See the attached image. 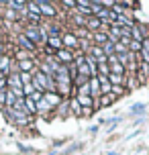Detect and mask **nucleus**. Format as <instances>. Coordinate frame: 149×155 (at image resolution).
Segmentation results:
<instances>
[{"mask_svg": "<svg viewBox=\"0 0 149 155\" xmlns=\"http://www.w3.org/2000/svg\"><path fill=\"white\" fill-rule=\"evenodd\" d=\"M47 47L49 49H55V51H59V49H63V41L61 37H47Z\"/></svg>", "mask_w": 149, "mask_h": 155, "instance_id": "11", "label": "nucleus"}, {"mask_svg": "<svg viewBox=\"0 0 149 155\" xmlns=\"http://www.w3.org/2000/svg\"><path fill=\"white\" fill-rule=\"evenodd\" d=\"M112 100H114V94H106V96H100V104H102V106H108Z\"/></svg>", "mask_w": 149, "mask_h": 155, "instance_id": "22", "label": "nucleus"}, {"mask_svg": "<svg viewBox=\"0 0 149 155\" xmlns=\"http://www.w3.org/2000/svg\"><path fill=\"white\" fill-rule=\"evenodd\" d=\"M70 106H71V110H74V114H78V116H80V114H84V110H82V106L78 104V100H76V98L70 102Z\"/></svg>", "mask_w": 149, "mask_h": 155, "instance_id": "20", "label": "nucleus"}, {"mask_svg": "<svg viewBox=\"0 0 149 155\" xmlns=\"http://www.w3.org/2000/svg\"><path fill=\"white\" fill-rule=\"evenodd\" d=\"M16 68L21 70V74H31V71L35 70V61H33V59H25V61H18Z\"/></svg>", "mask_w": 149, "mask_h": 155, "instance_id": "9", "label": "nucleus"}, {"mask_svg": "<svg viewBox=\"0 0 149 155\" xmlns=\"http://www.w3.org/2000/svg\"><path fill=\"white\" fill-rule=\"evenodd\" d=\"M16 41H18V45L23 47L25 51H31V53H33V51H35V45H33L31 41H29V39L25 37L23 33H21V35H18V37H16Z\"/></svg>", "mask_w": 149, "mask_h": 155, "instance_id": "12", "label": "nucleus"}, {"mask_svg": "<svg viewBox=\"0 0 149 155\" xmlns=\"http://www.w3.org/2000/svg\"><path fill=\"white\" fill-rule=\"evenodd\" d=\"M129 49H131V51H143V43L131 41V43H129Z\"/></svg>", "mask_w": 149, "mask_h": 155, "instance_id": "23", "label": "nucleus"}, {"mask_svg": "<svg viewBox=\"0 0 149 155\" xmlns=\"http://www.w3.org/2000/svg\"><path fill=\"white\" fill-rule=\"evenodd\" d=\"M88 84H90V96H102L100 94V80L98 78H90Z\"/></svg>", "mask_w": 149, "mask_h": 155, "instance_id": "10", "label": "nucleus"}, {"mask_svg": "<svg viewBox=\"0 0 149 155\" xmlns=\"http://www.w3.org/2000/svg\"><path fill=\"white\" fill-rule=\"evenodd\" d=\"M43 100L53 108V106H59V104H61V96H59L57 92H45L43 94Z\"/></svg>", "mask_w": 149, "mask_h": 155, "instance_id": "5", "label": "nucleus"}, {"mask_svg": "<svg viewBox=\"0 0 149 155\" xmlns=\"http://www.w3.org/2000/svg\"><path fill=\"white\" fill-rule=\"evenodd\" d=\"M4 16L12 21V18H16V16H18V12H16V10H10V8H6V12H4Z\"/></svg>", "mask_w": 149, "mask_h": 155, "instance_id": "25", "label": "nucleus"}, {"mask_svg": "<svg viewBox=\"0 0 149 155\" xmlns=\"http://www.w3.org/2000/svg\"><path fill=\"white\" fill-rule=\"evenodd\" d=\"M0 55H4V45L0 43Z\"/></svg>", "mask_w": 149, "mask_h": 155, "instance_id": "29", "label": "nucleus"}, {"mask_svg": "<svg viewBox=\"0 0 149 155\" xmlns=\"http://www.w3.org/2000/svg\"><path fill=\"white\" fill-rule=\"evenodd\" d=\"M76 37H90V35H88L86 29H78V31H76Z\"/></svg>", "mask_w": 149, "mask_h": 155, "instance_id": "26", "label": "nucleus"}, {"mask_svg": "<svg viewBox=\"0 0 149 155\" xmlns=\"http://www.w3.org/2000/svg\"><path fill=\"white\" fill-rule=\"evenodd\" d=\"M55 57H57V61L61 63V65L74 63V55H71V51H68V49H59V51L55 53Z\"/></svg>", "mask_w": 149, "mask_h": 155, "instance_id": "3", "label": "nucleus"}, {"mask_svg": "<svg viewBox=\"0 0 149 155\" xmlns=\"http://www.w3.org/2000/svg\"><path fill=\"white\" fill-rule=\"evenodd\" d=\"M0 43H2V35H0Z\"/></svg>", "mask_w": 149, "mask_h": 155, "instance_id": "30", "label": "nucleus"}, {"mask_svg": "<svg viewBox=\"0 0 149 155\" xmlns=\"http://www.w3.org/2000/svg\"><path fill=\"white\" fill-rule=\"evenodd\" d=\"M143 49L149 53V39H145V41H143Z\"/></svg>", "mask_w": 149, "mask_h": 155, "instance_id": "28", "label": "nucleus"}, {"mask_svg": "<svg viewBox=\"0 0 149 155\" xmlns=\"http://www.w3.org/2000/svg\"><path fill=\"white\" fill-rule=\"evenodd\" d=\"M21 76V82H23V86L25 84H31L33 82V74H18Z\"/></svg>", "mask_w": 149, "mask_h": 155, "instance_id": "24", "label": "nucleus"}, {"mask_svg": "<svg viewBox=\"0 0 149 155\" xmlns=\"http://www.w3.org/2000/svg\"><path fill=\"white\" fill-rule=\"evenodd\" d=\"M108 82H110V86H118V84H123V82H125V76H114V74H110Z\"/></svg>", "mask_w": 149, "mask_h": 155, "instance_id": "18", "label": "nucleus"}, {"mask_svg": "<svg viewBox=\"0 0 149 155\" xmlns=\"http://www.w3.org/2000/svg\"><path fill=\"white\" fill-rule=\"evenodd\" d=\"M100 21L98 18H88V23H86V27L88 29H92V31H96V29H100Z\"/></svg>", "mask_w": 149, "mask_h": 155, "instance_id": "19", "label": "nucleus"}, {"mask_svg": "<svg viewBox=\"0 0 149 155\" xmlns=\"http://www.w3.org/2000/svg\"><path fill=\"white\" fill-rule=\"evenodd\" d=\"M110 94H114V96H117V94H123V88H121V86H112Z\"/></svg>", "mask_w": 149, "mask_h": 155, "instance_id": "27", "label": "nucleus"}, {"mask_svg": "<svg viewBox=\"0 0 149 155\" xmlns=\"http://www.w3.org/2000/svg\"><path fill=\"white\" fill-rule=\"evenodd\" d=\"M15 102H16V96L10 90H6V100H4V108H12L15 106Z\"/></svg>", "mask_w": 149, "mask_h": 155, "instance_id": "14", "label": "nucleus"}, {"mask_svg": "<svg viewBox=\"0 0 149 155\" xmlns=\"http://www.w3.org/2000/svg\"><path fill=\"white\" fill-rule=\"evenodd\" d=\"M94 41H96V43H100V45H106V43H108V33H96Z\"/></svg>", "mask_w": 149, "mask_h": 155, "instance_id": "16", "label": "nucleus"}, {"mask_svg": "<svg viewBox=\"0 0 149 155\" xmlns=\"http://www.w3.org/2000/svg\"><path fill=\"white\" fill-rule=\"evenodd\" d=\"M49 110H51V106H49V104H47L45 100L37 102V112H39V114H47Z\"/></svg>", "mask_w": 149, "mask_h": 155, "instance_id": "15", "label": "nucleus"}, {"mask_svg": "<svg viewBox=\"0 0 149 155\" xmlns=\"http://www.w3.org/2000/svg\"><path fill=\"white\" fill-rule=\"evenodd\" d=\"M61 41H63V49H68V51H71V49H76V47L80 45L78 37H76L74 33H68V35H63Z\"/></svg>", "mask_w": 149, "mask_h": 155, "instance_id": "2", "label": "nucleus"}, {"mask_svg": "<svg viewBox=\"0 0 149 155\" xmlns=\"http://www.w3.org/2000/svg\"><path fill=\"white\" fill-rule=\"evenodd\" d=\"M23 35L27 39H29V41H31L33 45H35V43H41V33H39V25H27V27H25L23 29Z\"/></svg>", "mask_w": 149, "mask_h": 155, "instance_id": "1", "label": "nucleus"}, {"mask_svg": "<svg viewBox=\"0 0 149 155\" xmlns=\"http://www.w3.org/2000/svg\"><path fill=\"white\" fill-rule=\"evenodd\" d=\"M76 100H78V104L84 108V114H90V108H92V96H76Z\"/></svg>", "mask_w": 149, "mask_h": 155, "instance_id": "7", "label": "nucleus"}, {"mask_svg": "<svg viewBox=\"0 0 149 155\" xmlns=\"http://www.w3.org/2000/svg\"><path fill=\"white\" fill-rule=\"evenodd\" d=\"M137 112H139V114H143V112H145V104H143V102H139V104H133V106H131V114H137Z\"/></svg>", "mask_w": 149, "mask_h": 155, "instance_id": "21", "label": "nucleus"}, {"mask_svg": "<svg viewBox=\"0 0 149 155\" xmlns=\"http://www.w3.org/2000/svg\"><path fill=\"white\" fill-rule=\"evenodd\" d=\"M131 35L135 37V41H137V43H143V35H141V29H139L137 25H133V29H131Z\"/></svg>", "mask_w": 149, "mask_h": 155, "instance_id": "17", "label": "nucleus"}, {"mask_svg": "<svg viewBox=\"0 0 149 155\" xmlns=\"http://www.w3.org/2000/svg\"><path fill=\"white\" fill-rule=\"evenodd\" d=\"M6 84H8V90H23V82H21L18 74H10L6 78Z\"/></svg>", "mask_w": 149, "mask_h": 155, "instance_id": "4", "label": "nucleus"}, {"mask_svg": "<svg viewBox=\"0 0 149 155\" xmlns=\"http://www.w3.org/2000/svg\"><path fill=\"white\" fill-rule=\"evenodd\" d=\"M25 114H27V116L37 114V104H35L31 98H25Z\"/></svg>", "mask_w": 149, "mask_h": 155, "instance_id": "13", "label": "nucleus"}, {"mask_svg": "<svg viewBox=\"0 0 149 155\" xmlns=\"http://www.w3.org/2000/svg\"><path fill=\"white\" fill-rule=\"evenodd\" d=\"M10 57L8 55H0V74L4 76H10Z\"/></svg>", "mask_w": 149, "mask_h": 155, "instance_id": "8", "label": "nucleus"}, {"mask_svg": "<svg viewBox=\"0 0 149 155\" xmlns=\"http://www.w3.org/2000/svg\"><path fill=\"white\" fill-rule=\"evenodd\" d=\"M37 4H39V12H41V15H45V16H55V12H57L51 2H43V0H39Z\"/></svg>", "mask_w": 149, "mask_h": 155, "instance_id": "6", "label": "nucleus"}]
</instances>
